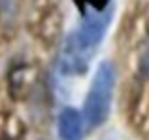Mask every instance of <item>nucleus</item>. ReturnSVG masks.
<instances>
[{
  "label": "nucleus",
  "instance_id": "f257e3e1",
  "mask_svg": "<svg viewBox=\"0 0 149 140\" xmlns=\"http://www.w3.org/2000/svg\"><path fill=\"white\" fill-rule=\"evenodd\" d=\"M113 15V8H89L85 10V15L81 19L77 30L70 38V46L72 49H66V63L70 64V70H83L85 68V55L95 51V48L102 42L106 30L109 27Z\"/></svg>",
  "mask_w": 149,
  "mask_h": 140
},
{
  "label": "nucleus",
  "instance_id": "20e7f679",
  "mask_svg": "<svg viewBox=\"0 0 149 140\" xmlns=\"http://www.w3.org/2000/svg\"><path fill=\"white\" fill-rule=\"evenodd\" d=\"M76 2H77V6H79L83 11L87 10V6L89 8H96V10L109 6V2H106V0H76Z\"/></svg>",
  "mask_w": 149,
  "mask_h": 140
},
{
  "label": "nucleus",
  "instance_id": "f03ea898",
  "mask_svg": "<svg viewBox=\"0 0 149 140\" xmlns=\"http://www.w3.org/2000/svg\"><path fill=\"white\" fill-rule=\"evenodd\" d=\"M113 89H115V66L109 61H102L93 76L87 97L83 100L81 114L85 125L96 129L108 119L113 102Z\"/></svg>",
  "mask_w": 149,
  "mask_h": 140
},
{
  "label": "nucleus",
  "instance_id": "7ed1b4c3",
  "mask_svg": "<svg viewBox=\"0 0 149 140\" xmlns=\"http://www.w3.org/2000/svg\"><path fill=\"white\" fill-rule=\"evenodd\" d=\"M57 129H58V136L61 140H81L85 133V119L83 114L76 108H62L58 114V121H57Z\"/></svg>",
  "mask_w": 149,
  "mask_h": 140
}]
</instances>
